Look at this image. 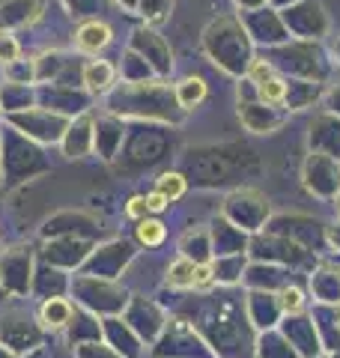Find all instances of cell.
Instances as JSON below:
<instances>
[{"instance_id":"cell-1","label":"cell","mask_w":340,"mask_h":358,"mask_svg":"<svg viewBox=\"0 0 340 358\" xmlns=\"http://www.w3.org/2000/svg\"><path fill=\"white\" fill-rule=\"evenodd\" d=\"M111 39H113V30L105 24V21H99V18L84 21V24L78 27V33H75V45H78V48H81L84 54H99V51H105L108 45H111Z\"/></svg>"},{"instance_id":"cell-2","label":"cell","mask_w":340,"mask_h":358,"mask_svg":"<svg viewBox=\"0 0 340 358\" xmlns=\"http://www.w3.org/2000/svg\"><path fill=\"white\" fill-rule=\"evenodd\" d=\"M72 301L69 299H48L45 305L39 308V322L45 329H51V331H60L66 329L72 322Z\"/></svg>"},{"instance_id":"cell-3","label":"cell","mask_w":340,"mask_h":358,"mask_svg":"<svg viewBox=\"0 0 340 358\" xmlns=\"http://www.w3.org/2000/svg\"><path fill=\"white\" fill-rule=\"evenodd\" d=\"M84 84L90 93H105L113 84V66L108 60H93L84 66Z\"/></svg>"},{"instance_id":"cell-4","label":"cell","mask_w":340,"mask_h":358,"mask_svg":"<svg viewBox=\"0 0 340 358\" xmlns=\"http://www.w3.org/2000/svg\"><path fill=\"white\" fill-rule=\"evenodd\" d=\"M194 260H188V257H179V260L170 263L167 268V284L176 287V289H188L194 287Z\"/></svg>"},{"instance_id":"cell-5","label":"cell","mask_w":340,"mask_h":358,"mask_svg":"<svg viewBox=\"0 0 340 358\" xmlns=\"http://www.w3.org/2000/svg\"><path fill=\"white\" fill-rule=\"evenodd\" d=\"M134 236H138L141 245H146V248H155V245H162L164 236H167V227L158 218H141L138 227H134Z\"/></svg>"},{"instance_id":"cell-6","label":"cell","mask_w":340,"mask_h":358,"mask_svg":"<svg viewBox=\"0 0 340 358\" xmlns=\"http://www.w3.org/2000/svg\"><path fill=\"white\" fill-rule=\"evenodd\" d=\"M176 99L183 108L200 105L203 99H206V84H203V78H185V81L176 87Z\"/></svg>"},{"instance_id":"cell-7","label":"cell","mask_w":340,"mask_h":358,"mask_svg":"<svg viewBox=\"0 0 340 358\" xmlns=\"http://www.w3.org/2000/svg\"><path fill=\"white\" fill-rule=\"evenodd\" d=\"M185 188H188L185 176H183V173H173V171H167V173H162V176L155 179V192H162V194L170 200V203L183 197Z\"/></svg>"},{"instance_id":"cell-8","label":"cell","mask_w":340,"mask_h":358,"mask_svg":"<svg viewBox=\"0 0 340 358\" xmlns=\"http://www.w3.org/2000/svg\"><path fill=\"white\" fill-rule=\"evenodd\" d=\"M257 90H260V99L269 105H283V99H287V84L278 75H269L266 81H260Z\"/></svg>"},{"instance_id":"cell-9","label":"cell","mask_w":340,"mask_h":358,"mask_svg":"<svg viewBox=\"0 0 340 358\" xmlns=\"http://www.w3.org/2000/svg\"><path fill=\"white\" fill-rule=\"evenodd\" d=\"M18 54H21V48H18V42L9 36V33H0V60H18Z\"/></svg>"},{"instance_id":"cell-10","label":"cell","mask_w":340,"mask_h":358,"mask_svg":"<svg viewBox=\"0 0 340 358\" xmlns=\"http://www.w3.org/2000/svg\"><path fill=\"white\" fill-rule=\"evenodd\" d=\"M212 278H215L212 263H197V266H194V289L209 287V284H212Z\"/></svg>"},{"instance_id":"cell-11","label":"cell","mask_w":340,"mask_h":358,"mask_svg":"<svg viewBox=\"0 0 340 358\" xmlns=\"http://www.w3.org/2000/svg\"><path fill=\"white\" fill-rule=\"evenodd\" d=\"M126 215L129 218H134V221H141V218H146L150 215V209H146V197H132L129 203H126Z\"/></svg>"},{"instance_id":"cell-12","label":"cell","mask_w":340,"mask_h":358,"mask_svg":"<svg viewBox=\"0 0 340 358\" xmlns=\"http://www.w3.org/2000/svg\"><path fill=\"white\" fill-rule=\"evenodd\" d=\"M269 75H275V72H271V66L266 63V60H254L251 66H248V78H251V81L254 84H260V81H266V78Z\"/></svg>"},{"instance_id":"cell-13","label":"cell","mask_w":340,"mask_h":358,"mask_svg":"<svg viewBox=\"0 0 340 358\" xmlns=\"http://www.w3.org/2000/svg\"><path fill=\"white\" fill-rule=\"evenodd\" d=\"M167 206H170V200L162 192H150V194H146V209H150V215H158V212H164Z\"/></svg>"},{"instance_id":"cell-14","label":"cell","mask_w":340,"mask_h":358,"mask_svg":"<svg viewBox=\"0 0 340 358\" xmlns=\"http://www.w3.org/2000/svg\"><path fill=\"white\" fill-rule=\"evenodd\" d=\"M281 299H283V308H287V310H302V305H304V301H302V293H299L296 287L283 289Z\"/></svg>"}]
</instances>
